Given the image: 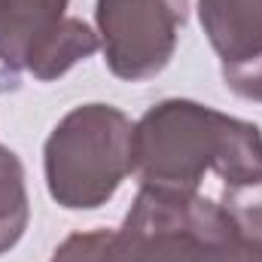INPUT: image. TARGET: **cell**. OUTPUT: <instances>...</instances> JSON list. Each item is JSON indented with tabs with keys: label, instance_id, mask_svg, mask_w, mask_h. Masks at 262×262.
<instances>
[{
	"label": "cell",
	"instance_id": "cell-9",
	"mask_svg": "<svg viewBox=\"0 0 262 262\" xmlns=\"http://www.w3.org/2000/svg\"><path fill=\"white\" fill-rule=\"evenodd\" d=\"M110 232H85L70 235L64 244L55 250L52 262H110Z\"/></svg>",
	"mask_w": 262,
	"mask_h": 262
},
{
	"label": "cell",
	"instance_id": "cell-10",
	"mask_svg": "<svg viewBox=\"0 0 262 262\" xmlns=\"http://www.w3.org/2000/svg\"><path fill=\"white\" fill-rule=\"evenodd\" d=\"M226 73V82L244 95V98H253V101H262V55L247 61L241 67H232V70H223Z\"/></svg>",
	"mask_w": 262,
	"mask_h": 262
},
{
	"label": "cell",
	"instance_id": "cell-4",
	"mask_svg": "<svg viewBox=\"0 0 262 262\" xmlns=\"http://www.w3.org/2000/svg\"><path fill=\"white\" fill-rule=\"evenodd\" d=\"M67 0H0V61L9 70H31L55 79L98 49L95 34L64 18Z\"/></svg>",
	"mask_w": 262,
	"mask_h": 262
},
{
	"label": "cell",
	"instance_id": "cell-2",
	"mask_svg": "<svg viewBox=\"0 0 262 262\" xmlns=\"http://www.w3.org/2000/svg\"><path fill=\"white\" fill-rule=\"evenodd\" d=\"M223 207L180 192L143 189L110 241V262H253Z\"/></svg>",
	"mask_w": 262,
	"mask_h": 262
},
{
	"label": "cell",
	"instance_id": "cell-8",
	"mask_svg": "<svg viewBox=\"0 0 262 262\" xmlns=\"http://www.w3.org/2000/svg\"><path fill=\"white\" fill-rule=\"evenodd\" d=\"M223 210L232 220L235 232L250 247L262 250V180L226 186V192H223Z\"/></svg>",
	"mask_w": 262,
	"mask_h": 262
},
{
	"label": "cell",
	"instance_id": "cell-6",
	"mask_svg": "<svg viewBox=\"0 0 262 262\" xmlns=\"http://www.w3.org/2000/svg\"><path fill=\"white\" fill-rule=\"evenodd\" d=\"M201 25L223 58V70L262 55V0H201Z\"/></svg>",
	"mask_w": 262,
	"mask_h": 262
},
{
	"label": "cell",
	"instance_id": "cell-3",
	"mask_svg": "<svg viewBox=\"0 0 262 262\" xmlns=\"http://www.w3.org/2000/svg\"><path fill=\"white\" fill-rule=\"evenodd\" d=\"M131 122L113 107L89 104L61 119L46 143L49 192L64 207H98L131 171Z\"/></svg>",
	"mask_w": 262,
	"mask_h": 262
},
{
	"label": "cell",
	"instance_id": "cell-1",
	"mask_svg": "<svg viewBox=\"0 0 262 262\" xmlns=\"http://www.w3.org/2000/svg\"><path fill=\"white\" fill-rule=\"evenodd\" d=\"M131 171L143 189L192 195L204 171L229 186L262 180V134L256 125L192 101L152 107L131 134Z\"/></svg>",
	"mask_w": 262,
	"mask_h": 262
},
{
	"label": "cell",
	"instance_id": "cell-7",
	"mask_svg": "<svg viewBox=\"0 0 262 262\" xmlns=\"http://www.w3.org/2000/svg\"><path fill=\"white\" fill-rule=\"evenodd\" d=\"M25 223H28L25 174L15 152L0 146V253L21 238Z\"/></svg>",
	"mask_w": 262,
	"mask_h": 262
},
{
	"label": "cell",
	"instance_id": "cell-11",
	"mask_svg": "<svg viewBox=\"0 0 262 262\" xmlns=\"http://www.w3.org/2000/svg\"><path fill=\"white\" fill-rule=\"evenodd\" d=\"M253 262H262V253H259V256H256V259H253Z\"/></svg>",
	"mask_w": 262,
	"mask_h": 262
},
{
	"label": "cell",
	"instance_id": "cell-5",
	"mask_svg": "<svg viewBox=\"0 0 262 262\" xmlns=\"http://www.w3.org/2000/svg\"><path fill=\"white\" fill-rule=\"evenodd\" d=\"M186 0H98L107 64L122 79H146L168 64Z\"/></svg>",
	"mask_w": 262,
	"mask_h": 262
}]
</instances>
